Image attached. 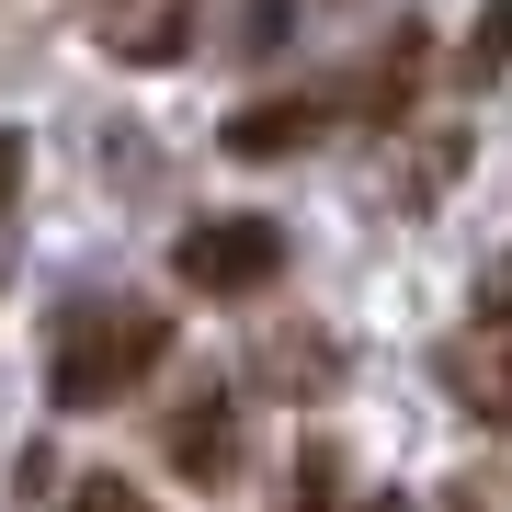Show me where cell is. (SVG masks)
Segmentation results:
<instances>
[{
	"label": "cell",
	"mask_w": 512,
	"mask_h": 512,
	"mask_svg": "<svg viewBox=\"0 0 512 512\" xmlns=\"http://www.w3.org/2000/svg\"><path fill=\"white\" fill-rule=\"evenodd\" d=\"M319 137V103H251V114H239V126H228V148H239V160H296V148H308Z\"/></svg>",
	"instance_id": "6"
},
{
	"label": "cell",
	"mask_w": 512,
	"mask_h": 512,
	"mask_svg": "<svg viewBox=\"0 0 512 512\" xmlns=\"http://www.w3.org/2000/svg\"><path fill=\"white\" fill-rule=\"evenodd\" d=\"M421 92V23H399V35H387V57H376V80H365V114L376 126H399V103Z\"/></svg>",
	"instance_id": "7"
},
{
	"label": "cell",
	"mask_w": 512,
	"mask_h": 512,
	"mask_svg": "<svg viewBox=\"0 0 512 512\" xmlns=\"http://www.w3.org/2000/svg\"><path fill=\"white\" fill-rule=\"evenodd\" d=\"M194 23H205V0H92V35L126 69H171L194 46Z\"/></svg>",
	"instance_id": "4"
},
{
	"label": "cell",
	"mask_w": 512,
	"mask_h": 512,
	"mask_svg": "<svg viewBox=\"0 0 512 512\" xmlns=\"http://www.w3.org/2000/svg\"><path fill=\"white\" fill-rule=\"evenodd\" d=\"M365 512H410V501H365Z\"/></svg>",
	"instance_id": "12"
},
{
	"label": "cell",
	"mask_w": 512,
	"mask_h": 512,
	"mask_svg": "<svg viewBox=\"0 0 512 512\" xmlns=\"http://www.w3.org/2000/svg\"><path fill=\"white\" fill-rule=\"evenodd\" d=\"M444 387H456L478 421H512V274L478 285V330L444 353Z\"/></svg>",
	"instance_id": "3"
},
{
	"label": "cell",
	"mask_w": 512,
	"mask_h": 512,
	"mask_svg": "<svg viewBox=\"0 0 512 512\" xmlns=\"http://www.w3.org/2000/svg\"><path fill=\"white\" fill-rule=\"evenodd\" d=\"M69 512H148V501L126 490V478H80V490H69Z\"/></svg>",
	"instance_id": "10"
},
{
	"label": "cell",
	"mask_w": 512,
	"mask_h": 512,
	"mask_svg": "<svg viewBox=\"0 0 512 512\" xmlns=\"http://www.w3.org/2000/svg\"><path fill=\"white\" fill-rule=\"evenodd\" d=\"M512 69V0H478V35H467V80H501Z\"/></svg>",
	"instance_id": "8"
},
{
	"label": "cell",
	"mask_w": 512,
	"mask_h": 512,
	"mask_svg": "<svg viewBox=\"0 0 512 512\" xmlns=\"http://www.w3.org/2000/svg\"><path fill=\"white\" fill-rule=\"evenodd\" d=\"M171 274H183L194 296H262L285 274V228L274 217H205V228H183Z\"/></svg>",
	"instance_id": "2"
},
{
	"label": "cell",
	"mask_w": 512,
	"mask_h": 512,
	"mask_svg": "<svg viewBox=\"0 0 512 512\" xmlns=\"http://www.w3.org/2000/svg\"><path fill=\"white\" fill-rule=\"evenodd\" d=\"M12 194H23V137L0 126V217H12Z\"/></svg>",
	"instance_id": "11"
},
{
	"label": "cell",
	"mask_w": 512,
	"mask_h": 512,
	"mask_svg": "<svg viewBox=\"0 0 512 512\" xmlns=\"http://www.w3.org/2000/svg\"><path fill=\"white\" fill-rule=\"evenodd\" d=\"M296 512H342V456H330V444L296 456Z\"/></svg>",
	"instance_id": "9"
},
{
	"label": "cell",
	"mask_w": 512,
	"mask_h": 512,
	"mask_svg": "<svg viewBox=\"0 0 512 512\" xmlns=\"http://www.w3.org/2000/svg\"><path fill=\"white\" fill-rule=\"evenodd\" d=\"M160 353H171V319H160V308H103V296H92V308L57 319L46 387H57V410H114Z\"/></svg>",
	"instance_id": "1"
},
{
	"label": "cell",
	"mask_w": 512,
	"mask_h": 512,
	"mask_svg": "<svg viewBox=\"0 0 512 512\" xmlns=\"http://www.w3.org/2000/svg\"><path fill=\"white\" fill-rule=\"evenodd\" d=\"M228 456H239L228 399H194L183 421H171V467H183V478H205V490H217V478H228Z\"/></svg>",
	"instance_id": "5"
}]
</instances>
